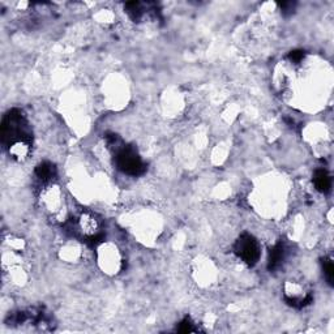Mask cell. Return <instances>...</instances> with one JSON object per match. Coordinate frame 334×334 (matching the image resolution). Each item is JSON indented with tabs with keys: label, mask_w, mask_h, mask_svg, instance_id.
Wrapping results in <instances>:
<instances>
[{
	"label": "cell",
	"mask_w": 334,
	"mask_h": 334,
	"mask_svg": "<svg viewBox=\"0 0 334 334\" xmlns=\"http://www.w3.org/2000/svg\"><path fill=\"white\" fill-rule=\"evenodd\" d=\"M285 247H283L282 243H277L273 248H270L269 259H268V269H278L281 264H282L283 259H285Z\"/></svg>",
	"instance_id": "obj_5"
},
{
	"label": "cell",
	"mask_w": 334,
	"mask_h": 334,
	"mask_svg": "<svg viewBox=\"0 0 334 334\" xmlns=\"http://www.w3.org/2000/svg\"><path fill=\"white\" fill-rule=\"evenodd\" d=\"M55 166L50 162H42L39 163L36 167V176L42 180V182H47V180H51L54 176H55Z\"/></svg>",
	"instance_id": "obj_6"
},
{
	"label": "cell",
	"mask_w": 334,
	"mask_h": 334,
	"mask_svg": "<svg viewBox=\"0 0 334 334\" xmlns=\"http://www.w3.org/2000/svg\"><path fill=\"white\" fill-rule=\"evenodd\" d=\"M124 10H126V12L130 15V17L135 21V23L139 21V20L143 17L141 3H139V2H130V3H126Z\"/></svg>",
	"instance_id": "obj_7"
},
{
	"label": "cell",
	"mask_w": 334,
	"mask_h": 334,
	"mask_svg": "<svg viewBox=\"0 0 334 334\" xmlns=\"http://www.w3.org/2000/svg\"><path fill=\"white\" fill-rule=\"evenodd\" d=\"M313 184H315L318 192L328 193L331 188V178L328 171L324 169L316 170L315 174H313Z\"/></svg>",
	"instance_id": "obj_4"
},
{
	"label": "cell",
	"mask_w": 334,
	"mask_h": 334,
	"mask_svg": "<svg viewBox=\"0 0 334 334\" xmlns=\"http://www.w3.org/2000/svg\"><path fill=\"white\" fill-rule=\"evenodd\" d=\"M322 272H324L325 279L328 281L330 286L334 285V265L330 259L322 260Z\"/></svg>",
	"instance_id": "obj_8"
},
{
	"label": "cell",
	"mask_w": 334,
	"mask_h": 334,
	"mask_svg": "<svg viewBox=\"0 0 334 334\" xmlns=\"http://www.w3.org/2000/svg\"><path fill=\"white\" fill-rule=\"evenodd\" d=\"M304 58V51L303 50H292L291 52L289 54V59L291 60L292 63H300Z\"/></svg>",
	"instance_id": "obj_11"
},
{
	"label": "cell",
	"mask_w": 334,
	"mask_h": 334,
	"mask_svg": "<svg viewBox=\"0 0 334 334\" xmlns=\"http://www.w3.org/2000/svg\"><path fill=\"white\" fill-rule=\"evenodd\" d=\"M279 6H281V12H282L283 16H289V15H292L294 11H295L296 3H294V2H283Z\"/></svg>",
	"instance_id": "obj_10"
},
{
	"label": "cell",
	"mask_w": 334,
	"mask_h": 334,
	"mask_svg": "<svg viewBox=\"0 0 334 334\" xmlns=\"http://www.w3.org/2000/svg\"><path fill=\"white\" fill-rule=\"evenodd\" d=\"M2 144L10 154L23 158L33 144V135L23 111L12 108L2 122Z\"/></svg>",
	"instance_id": "obj_1"
},
{
	"label": "cell",
	"mask_w": 334,
	"mask_h": 334,
	"mask_svg": "<svg viewBox=\"0 0 334 334\" xmlns=\"http://www.w3.org/2000/svg\"><path fill=\"white\" fill-rule=\"evenodd\" d=\"M113 148H115V165L118 170L132 176H139L145 172V163L140 158L135 148L126 145L119 146V141L114 144Z\"/></svg>",
	"instance_id": "obj_2"
},
{
	"label": "cell",
	"mask_w": 334,
	"mask_h": 334,
	"mask_svg": "<svg viewBox=\"0 0 334 334\" xmlns=\"http://www.w3.org/2000/svg\"><path fill=\"white\" fill-rule=\"evenodd\" d=\"M176 330L180 331V333H192V331H196V328H195V325L192 324L191 320L187 317L178 325Z\"/></svg>",
	"instance_id": "obj_9"
},
{
	"label": "cell",
	"mask_w": 334,
	"mask_h": 334,
	"mask_svg": "<svg viewBox=\"0 0 334 334\" xmlns=\"http://www.w3.org/2000/svg\"><path fill=\"white\" fill-rule=\"evenodd\" d=\"M234 252L237 256L242 259L248 265H255L260 259V247L257 240L250 235V234H243L238 238L234 246Z\"/></svg>",
	"instance_id": "obj_3"
}]
</instances>
